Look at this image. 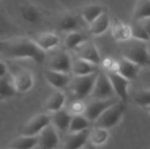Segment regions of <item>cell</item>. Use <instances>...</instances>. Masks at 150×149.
Segmentation results:
<instances>
[{
	"instance_id": "obj_3",
	"label": "cell",
	"mask_w": 150,
	"mask_h": 149,
	"mask_svg": "<svg viewBox=\"0 0 150 149\" xmlns=\"http://www.w3.org/2000/svg\"><path fill=\"white\" fill-rule=\"evenodd\" d=\"M99 71L86 76H74L69 85L71 94L76 100H82L91 96Z\"/></svg>"
},
{
	"instance_id": "obj_12",
	"label": "cell",
	"mask_w": 150,
	"mask_h": 149,
	"mask_svg": "<svg viewBox=\"0 0 150 149\" xmlns=\"http://www.w3.org/2000/svg\"><path fill=\"white\" fill-rule=\"evenodd\" d=\"M48 68L63 73H70L72 67V59L66 51H61L53 55L48 61Z\"/></svg>"
},
{
	"instance_id": "obj_24",
	"label": "cell",
	"mask_w": 150,
	"mask_h": 149,
	"mask_svg": "<svg viewBox=\"0 0 150 149\" xmlns=\"http://www.w3.org/2000/svg\"><path fill=\"white\" fill-rule=\"evenodd\" d=\"M79 27V20L74 14L67 13L61 17L58 21V28L62 32H73L76 31Z\"/></svg>"
},
{
	"instance_id": "obj_42",
	"label": "cell",
	"mask_w": 150,
	"mask_h": 149,
	"mask_svg": "<svg viewBox=\"0 0 150 149\" xmlns=\"http://www.w3.org/2000/svg\"><path fill=\"white\" fill-rule=\"evenodd\" d=\"M5 149H8V148H5Z\"/></svg>"
},
{
	"instance_id": "obj_38",
	"label": "cell",
	"mask_w": 150,
	"mask_h": 149,
	"mask_svg": "<svg viewBox=\"0 0 150 149\" xmlns=\"http://www.w3.org/2000/svg\"><path fill=\"white\" fill-rule=\"evenodd\" d=\"M4 99H6L5 97H2V96H0V102L1 101H3V100H4Z\"/></svg>"
},
{
	"instance_id": "obj_26",
	"label": "cell",
	"mask_w": 150,
	"mask_h": 149,
	"mask_svg": "<svg viewBox=\"0 0 150 149\" xmlns=\"http://www.w3.org/2000/svg\"><path fill=\"white\" fill-rule=\"evenodd\" d=\"M104 11V8L99 4H89L83 7L82 16L88 24H91Z\"/></svg>"
},
{
	"instance_id": "obj_36",
	"label": "cell",
	"mask_w": 150,
	"mask_h": 149,
	"mask_svg": "<svg viewBox=\"0 0 150 149\" xmlns=\"http://www.w3.org/2000/svg\"><path fill=\"white\" fill-rule=\"evenodd\" d=\"M146 84H147V87L150 89V75L147 77V81H146Z\"/></svg>"
},
{
	"instance_id": "obj_28",
	"label": "cell",
	"mask_w": 150,
	"mask_h": 149,
	"mask_svg": "<svg viewBox=\"0 0 150 149\" xmlns=\"http://www.w3.org/2000/svg\"><path fill=\"white\" fill-rule=\"evenodd\" d=\"M90 122L91 121L87 119L83 115H81V114L74 115L72 116V119H71L69 132L75 133V132H79V131L87 129L89 128Z\"/></svg>"
},
{
	"instance_id": "obj_37",
	"label": "cell",
	"mask_w": 150,
	"mask_h": 149,
	"mask_svg": "<svg viewBox=\"0 0 150 149\" xmlns=\"http://www.w3.org/2000/svg\"><path fill=\"white\" fill-rule=\"evenodd\" d=\"M143 108H144V109H145V110H146L147 112H149V113H150V105H148V106H145V107H143Z\"/></svg>"
},
{
	"instance_id": "obj_35",
	"label": "cell",
	"mask_w": 150,
	"mask_h": 149,
	"mask_svg": "<svg viewBox=\"0 0 150 149\" xmlns=\"http://www.w3.org/2000/svg\"><path fill=\"white\" fill-rule=\"evenodd\" d=\"M8 73V67L4 61L0 59V78L4 77Z\"/></svg>"
},
{
	"instance_id": "obj_18",
	"label": "cell",
	"mask_w": 150,
	"mask_h": 149,
	"mask_svg": "<svg viewBox=\"0 0 150 149\" xmlns=\"http://www.w3.org/2000/svg\"><path fill=\"white\" fill-rule=\"evenodd\" d=\"M71 119L72 116L69 112L63 109H61L57 112H53V114L51 115V123L56 128V130L66 133L69 132Z\"/></svg>"
},
{
	"instance_id": "obj_41",
	"label": "cell",
	"mask_w": 150,
	"mask_h": 149,
	"mask_svg": "<svg viewBox=\"0 0 150 149\" xmlns=\"http://www.w3.org/2000/svg\"><path fill=\"white\" fill-rule=\"evenodd\" d=\"M35 149H39V148H35Z\"/></svg>"
},
{
	"instance_id": "obj_11",
	"label": "cell",
	"mask_w": 150,
	"mask_h": 149,
	"mask_svg": "<svg viewBox=\"0 0 150 149\" xmlns=\"http://www.w3.org/2000/svg\"><path fill=\"white\" fill-rule=\"evenodd\" d=\"M90 133L91 130L89 128L79 132L69 133L64 138L61 149H82L90 139Z\"/></svg>"
},
{
	"instance_id": "obj_4",
	"label": "cell",
	"mask_w": 150,
	"mask_h": 149,
	"mask_svg": "<svg viewBox=\"0 0 150 149\" xmlns=\"http://www.w3.org/2000/svg\"><path fill=\"white\" fill-rule=\"evenodd\" d=\"M126 110L122 101H119L107 108L93 123L94 127L109 129L116 126L121 119Z\"/></svg>"
},
{
	"instance_id": "obj_5",
	"label": "cell",
	"mask_w": 150,
	"mask_h": 149,
	"mask_svg": "<svg viewBox=\"0 0 150 149\" xmlns=\"http://www.w3.org/2000/svg\"><path fill=\"white\" fill-rule=\"evenodd\" d=\"M116 94L105 71H99L91 97L94 99H106L115 97ZM117 97V96H116Z\"/></svg>"
},
{
	"instance_id": "obj_23",
	"label": "cell",
	"mask_w": 150,
	"mask_h": 149,
	"mask_svg": "<svg viewBox=\"0 0 150 149\" xmlns=\"http://www.w3.org/2000/svg\"><path fill=\"white\" fill-rule=\"evenodd\" d=\"M66 101V97L63 92L62 91H56L54 92L52 95L48 97L45 103V108L50 112H54L63 108V105Z\"/></svg>"
},
{
	"instance_id": "obj_31",
	"label": "cell",
	"mask_w": 150,
	"mask_h": 149,
	"mask_svg": "<svg viewBox=\"0 0 150 149\" xmlns=\"http://www.w3.org/2000/svg\"><path fill=\"white\" fill-rule=\"evenodd\" d=\"M16 93L11 80L5 78V76L0 78V96L8 98L14 96Z\"/></svg>"
},
{
	"instance_id": "obj_34",
	"label": "cell",
	"mask_w": 150,
	"mask_h": 149,
	"mask_svg": "<svg viewBox=\"0 0 150 149\" xmlns=\"http://www.w3.org/2000/svg\"><path fill=\"white\" fill-rule=\"evenodd\" d=\"M141 23V25L143 26V28L146 30V32H148L149 36L150 37V18H142L141 20H137Z\"/></svg>"
},
{
	"instance_id": "obj_25",
	"label": "cell",
	"mask_w": 150,
	"mask_h": 149,
	"mask_svg": "<svg viewBox=\"0 0 150 149\" xmlns=\"http://www.w3.org/2000/svg\"><path fill=\"white\" fill-rule=\"evenodd\" d=\"M89 40V37L80 32L73 31L67 34L64 39V46L70 50H75L77 47H79L82 43L85 42Z\"/></svg>"
},
{
	"instance_id": "obj_30",
	"label": "cell",
	"mask_w": 150,
	"mask_h": 149,
	"mask_svg": "<svg viewBox=\"0 0 150 149\" xmlns=\"http://www.w3.org/2000/svg\"><path fill=\"white\" fill-rule=\"evenodd\" d=\"M131 28V34L132 38L144 40V41H150V37L149 36L146 30L143 28V26L141 25V23L137 20H134L133 23L130 25Z\"/></svg>"
},
{
	"instance_id": "obj_27",
	"label": "cell",
	"mask_w": 150,
	"mask_h": 149,
	"mask_svg": "<svg viewBox=\"0 0 150 149\" xmlns=\"http://www.w3.org/2000/svg\"><path fill=\"white\" fill-rule=\"evenodd\" d=\"M146 18H150V0H138L134 8L133 20H141Z\"/></svg>"
},
{
	"instance_id": "obj_39",
	"label": "cell",
	"mask_w": 150,
	"mask_h": 149,
	"mask_svg": "<svg viewBox=\"0 0 150 149\" xmlns=\"http://www.w3.org/2000/svg\"><path fill=\"white\" fill-rule=\"evenodd\" d=\"M83 149H91L90 148H83Z\"/></svg>"
},
{
	"instance_id": "obj_13",
	"label": "cell",
	"mask_w": 150,
	"mask_h": 149,
	"mask_svg": "<svg viewBox=\"0 0 150 149\" xmlns=\"http://www.w3.org/2000/svg\"><path fill=\"white\" fill-rule=\"evenodd\" d=\"M75 51L76 52L78 58L86 60L96 65H99L101 62V57L99 55L98 50L96 45L90 40L82 43L75 49Z\"/></svg>"
},
{
	"instance_id": "obj_1",
	"label": "cell",
	"mask_w": 150,
	"mask_h": 149,
	"mask_svg": "<svg viewBox=\"0 0 150 149\" xmlns=\"http://www.w3.org/2000/svg\"><path fill=\"white\" fill-rule=\"evenodd\" d=\"M0 56L7 59H30L42 63L47 58V52L42 50L33 39L16 36L0 39Z\"/></svg>"
},
{
	"instance_id": "obj_22",
	"label": "cell",
	"mask_w": 150,
	"mask_h": 149,
	"mask_svg": "<svg viewBox=\"0 0 150 149\" xmlns=\"http://www.w3.org/2000/svg\"><path fill=\"white\" fill-rule=\"evenodd\" d=\"M112 34L115 40L120 41H125L132 38L130 25H127L118 19H115L112 24Z\"/></svg>"
},
{
	"instance_id": "obj_40",
	"label": "cell",
	"mask_w": 150,
	"mask_h": 149,
	"mask_svg": "<svg viewBox=\"0 0 150 149\" xmlns=\"http://www.w3.org/2000/svg\"><path fill=\"white\" fill-rule=\"evenodd\" d=\"M54 149H59V148H54Z\"/></svg>"
},
{
	"instance_id": "obj_21",
	"label": "cell",
	"mask_w": 150,
	"mask_h": 149,
	"mask_svg": "<svg viewBox=\"0 0 150 149\" xmlns=\"http://www.w3.org/2000/svg\"><path fill=\"white\" fill-rule=\"evenodd\" d=\"M38 146L37 136H25L20 135L19 137L13 140L6 148L8 149H35Z\"/></svg>"
},
{
	"instance_id": "obj_19",
	"label": "cell",
	"mask_w": 150,
	"mask_h": 149,
	"mask_svg": "<svg viewBox=\"0 0 150 149\" xmlns=\"http://www.w3.org/2000/svg\"><path fill=\"white\" fill-rule=\"evenodd\" d=\"M110 17L106 11L101 13L96 19L89 24V32L91 35H100L104 33L110 26Z\"/></svg>"
},
{
	"instance_id": "obj_8",
	"label": "cell",
	"mask_w": 150,
	"mask_h": 149,
	"mask_svg": "<svg viewBox=\"0 0 150 149\" xmlns=\"http://www.w3.org/2000/svg\"><path fill=\"white\" fill-rule=\"evenodd\" d=\"M105 72L112 85L117 97H119L120 100L122 102H127L128 99L127 89L130 84V81L122 76L116 70L107 69Z\"/></svg>"
},
{
	"instance_id": "obj_10",
	"label": "cell",
	"mask_w": 150,
	"mask_h": 149,
	"mask_svg": "<svg viewBox=\"0 0 150 149\" xmlns=\"http://www.w3.org/2000/svg\"><path fill=\"white\" fill-rule=\"evenodd\" d=\"M13 87L17 93H25L34 85V76L28 69L18 70L11 78Z\"/></svg>"
},
{
	"instance_id": "obj_32",
	"label": "cell",
	"mask_w": 150,
	"mask_h": 149,
	"mask_svg": "<svg viewBox=\"0 0 150 149\" xmlns=\"http://www.w3.org/2000/svg\"><path fill=\"white\" fill-rule=\"evenodd\" d=\"M134 102L142 107L150 105V89H146L139 91L134 97Z\"/></svg>"
},
{
	"instance_id": "obj_6",
	"label": "cell",
	"mask_w": 150,
	"mask_h": 149,
	"mask_svg": "<svg viewBox=\"0 0 150 149\" xmlns=\"http://www.w3.org/2000/svg\"><path fill=\"white\" fill-rule=\"evenodd\" d=\"M51 124V116L40 113L30 119L21 128L20 135L37 136L46 126Z\"/></svg>"
},
{
	"instance_id": "obj_29",
	"label": "cell",
	"mask_w": 150,
	"mask_h": 149,
	"mask_svg": "<svg viewBox=\"0 0 150 149\" xmlns=\"http://www.w3.org/2000/svg\"><path fill=\"white\" fill-rule=\"evenodd\" d=\"M108 136H109V133L107 132V129L94 127V129L91 131L90 140L92 144L100 146L106 142V141L108 140Z\"/></svg>"
},
{
	"instance_id": "obj_16",
	"label": "cell",
	"mask_w": 150,
	"mask_h": 149,
	"mask_svg": "<svg viewBox=\"0 0 150 149\" xmlns=\"http://www.w3.org/2000/svg\"><path fill=\"white\" fill-rule=\"evenodd\" d=\"M33 40L45 52L55 48L57 46H59L61 42L59 36H57L53 32H40L37 34L33 39Z\"/></svg>"
},
{
	"instance_id": "obj_17",
	"label": "cell",
	"mask_w": 150,
	"mask_h": 149,
	"mask_svg": "<svg viewBox=\"0 0 150 149\" xmlns=\"http://www.w3.org/2000/svg\"><path fill=\"white\" fill-rule=\"evenodd\" d=\"M99 70L98 65L91 63L86 60L77 57L76 60L72 61L71 73L74 76H86Z\"/></svg>"
},
{
	"instance_id": "obj_9",
	"label": "cell",
	"mask_w": 150,
	"mask_h": 149,
	"mask_svg": "<svg viewBox=\"0 0 150 149\" xmlns=\"http://www.w3.org/2000/svg\"><path fill=\"white\" fill-rule=\"evenodd\" d=\"M38 146L39 149H54L60 144V139L56 128L51 123L46 126L38 135Z\"/></svg>"
},
{
	"instance_id": "obj_20",
	"label": "cell",
	"mask_w": 150,
	"mask_h": 149,
	"mask_svg": "<svg viewBox=\"0 0 150 149\" xmlns=\"http://www.w3.org/2000/svg\"><path fill=\"white\" fill-rule=\"evenodd\" d=\"M19 14L22 19L31 25L38 24L41 19V13L40 10L33 4H25L20 7Z\"/></svg>"
},
{
	"instance_id": "obj_33",
	"label": "cell",
	"mask_w": 150,
	"mask_h": 149,
	"mask_svg": "<svg viewBox=\"0 0 150 149\" xmlns=\"http://www.w3.org/2000/svg\"><path fill=\"white\" fill-rule=\"evenodd\" d=\"M84 109H85V106H84V105L81 102V100H76V101L73 102V103L71 104V105H70V112H71L73 114H75V115L83 113Z\"/></svg>"
},
{
	"instance_id": "obj_2",
	"label": "cell",
	"mask_w": 150,
	"mask_h": 149,
	"mask_svg": "<svg viewBox=\"0 0 150 149\" xmlns=\"http://www.w3.org/2000/svg\"><path fill=\"white\" fill-rule=\"evenodd\" d=\"M122 56L140 65L141 67L150 65V52L148 41L130 38L121 41Z\"/></svg>"
},
{
	"instance_id": "obj_7",
	"label": "cell",
	"mask_w": 150,
	"mask_h": 149,
	"mask_svg": "<svg viewBox=\"0 0 150 149\" xmlns=\"http://www.w3.org/2000/svg\"><path fill=\"white\" fill-rule=\"evenodd\" d=\"M119 102L116 97H111L106 99H94L87 106H85L83 115L90 121L94 122L107 108L115 103Z\"/></svg>"
},
{
	"instance_id": "obj_14",
	"label": "cell",
	"mask_w": 150,
	"mask_h": 149,
	"mask_svg": "<svg viewBox=\"0 0 150 149\" xmlns=\"http://www.w3.org/2000/svg\"><path fill=\"white\" fill-rule=\"evenodd\" d=\"M44 76L47 82L54 88L61 90L68 86L71 81V76L69 73L59 72L52 69H46Z\"/></svg>"
},
{
	"instance_id": "obj_15",
	"label": "cell",
	"mask_w": 150,
	"mask_h": 149,
	"mask_svg": "<svg viewBox=\"0 0 150 149\" xmlns=\"http://www.w3.org/2000/svg\"><path fill=\"white\" fill-rule=\"evenodd\" d=\"M141 68L142 67L140 65L133 62L132 61L125 57H122V59H120L117 62V67L115 70L127 80L132 81L137 78Z\"/></svg>"
}]
</instances>
